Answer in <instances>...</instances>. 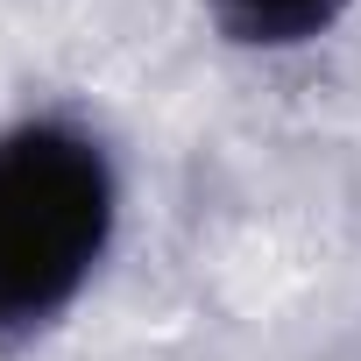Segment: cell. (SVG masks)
I'll use <instances>...</instances> for the list:
<instances>
[{
  "label": "cell",
  "mask_w": 361,
  "mask_h": 361,
  "mask_svg": "<svg viewBox=\"0 0 361 361\" xmlns=\"http://www.w3.org/2000/svg\"><path fill=\"white\" fill-rule=\"evenodd\" d=\"M114 156L78 121L0 128V347H22L71 312L114 241Z\"/></svg>",
  "instance_id": "1"
},
{
  "label": "cell",
  "mask_w": 361,
  "mask_h": 361,
  "mask_svg": "<svg viewBox=\"0 0 361 361\" xmlns=\"http://www.w3.org/2000/svg\"><path fill=\"white\" fill-rule=\"evenodd\" d=\"M227 43L241 50H305L319 43L354 0H206Z\"/></svg>",
  "instance_id": "2"
}]
</instances>
